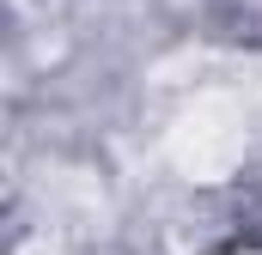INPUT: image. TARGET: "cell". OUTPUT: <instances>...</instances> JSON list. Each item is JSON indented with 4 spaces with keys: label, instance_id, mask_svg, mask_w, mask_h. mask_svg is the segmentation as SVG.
Wrapping results in <instances>:
<instances>
[{
    "label": "cell",
    "instance_id": "1",
    "mask_svg": "<svg viewBox=\"0 0 262 255\" xmlns=\"http://www.w3.org/2000/svg\"><path fill=\"white\" fill-rule=\"evenodd\" d=\"M250 152V110L238 85H201L165 128V164L189 183H226Z\"/></svg>",
    "mask_w": 262,
    "mask_h": 255
}]
</instances>
